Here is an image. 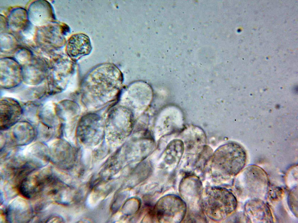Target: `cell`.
Segmentation results:
<instances>
[{
    "instance_id": "obj_1",
    "label": "cell",
    "mask_w": 298,
    "mask_h": 223,
    "mask_svg": "<svg viewBox=\"0 0 298 223\" xmlns=\"http://www.w3.org/2000/svg\"><path fill=\"white\" fill-rule=\"evenodd\" d=\"M203 207L212 218L220 220L233 212L236 206L235 198L230 192L220 188H212L206 194Z\"/></svg>"
},
{
    "instance_id": "obj_5",
    "label": "cell",
    "mask_w": 298,
    "mask_h": 223,
    "mask_svg": "<svg viewBox=\"0 0 298 223\" xmlns=\"http://www.w3.org/2000/svg\"><path fill=\"white\" fill-rule=\"evenodd\" d=\"M47 221H58V222H63V219L61 218L59 216H53L51 217L49 219L47 220Z\"/></svg>"
},
{
    "instance_id": "obj_4",
    "label": "cell",
    "mask_w": 298,
    "mask_h": 223,
    "mask_svg": "<svg viewBox=\"0 0 298 223\" xmlns=\"http://www.w3.org/2000/svg\"><path fill=\"white\" fill-rule=\"evenodd\" d=\"M85 121L81 122L78 129L79 135L81 137V140L85 141L87 135L94 134H95L96 131H97V119H92L91 121H87L86 119Z\"/></svg>"
},
{
    "instance_id": "obj_3",
    "label": "cell",
    "mask_w": 298,
    "mask_h": 223,
    "mask_svg": "<svg viewBox=\"0 0 298 223\" xmlns=\"http://www.w3.org/2000/svg\"><path fill=\"white\" fill-rule=\"evenodd\" d=\"M22 112L17 102L10 100H3L1 104V130H7L17 123Z\"/></svg>"
},
{
    "instance_id": "obj_2",
    "label": "cell",
    "mask_w": 298,
    "mask_h": 223,
    "mask_svg": "<svg viewBox=\"0 0 298 223\" xmlns=\"http://www.w3.org/2000/svg\"><path fill=\"white\" fill-rule=\"evenodd\" d=\"M4 135L2 141L8 147L22 146L30 144L36 136V132L31 123L26 121L17 123L9 129Z\"/></svg>"
}]
</instances>
